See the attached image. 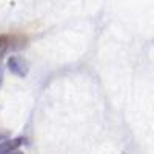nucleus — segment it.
Instances as JSON below:
<instances>
[{"label":"nucleus","instance_id":"nucleus-3","mask_svg":"<svg viewBox=\"0 0 154 154\" xmlns=\"http://www.w3.org/2000/svg\"><path fill=\"white\" fill-rule=\"evenodd\" d=\"M22 143H23V137H16V139H11V140H5V142L0 143V154L14 152Z\"/></svg>","mask_w":154,"mask_h":154},{"label":"nucleus","instance_id":"nucleus-6","mask_svg":"<svg viewBox=\"0 0 154 154\" xmlns=\"http://www.w3.org/2000/svg\"><path fill=\"white\" fill-rule=\"evenodd\" d=\"M11 154H23V152H19V151H14V152H11Z\"/></svg>","mask_w":154,"mask_h":154},{"label":"nucleus","instance_id":"nucleus-4","mask_svg":"<svg viewBox=\"0 0 154 154\" xmlns=\"http://www.w3.org/2000/svg\"><path fill=\"white\" fill-rule=\"evenodd\" d=\"M2 80H3V69L0 68V86H2Z\"/></svg>","mask_w":154,"mask_h":154},{"label":"nucleus","instance_id":"nucleus-1","mask_svg":"<svg viewBox=\"0 0 154 154\" xmlns=\"http://www.w3.org/2000/svg\"><path fill=\"white\" fill-rule=\"evenodd\" d=\"M26 45V38L20 37V35H9V34H3L0 35V60L3 59V56L9 51H16L20 49Z\"/></svg>","mask_w":154,"mask_h":154},{"label":"nucleus","instance_id":"nucleus-5","mask_svg":"<svg viewBox=\"0 0 154 154\" xmlns=\"http://www.w3.org/2000/svg\"><path fill=\"white\" fill-rule=\"evenodd\" d=\"M6 136H8V133H0V140H3Z\"/></svg>","mask_w":154,"mask_h":154},{"label":"nucleus","instance_id":"nucleus-2","mask_svg":"<svg viewBox=\"0 0 154 154\" xmlns=\"http://www.w3.org/2000/svg\"><path fill=\"white\" fill-rule=\"evenodd\" d=\"M8 68L12 74H16L19 77H25L28 74L29 71V65H28V62L25 60L23 57L20 56H11L8 59Z\"/></svg>","mask_w":154,"mask_h":154}]
</instances>
